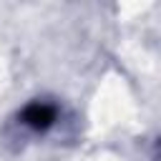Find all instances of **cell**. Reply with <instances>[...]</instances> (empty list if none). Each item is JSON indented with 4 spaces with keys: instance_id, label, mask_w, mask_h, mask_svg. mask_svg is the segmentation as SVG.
Instances as JSON below:
<instances>
[{
    "instance_id": "cell-1",
    "label": "cell",
    "mask_w": 161,
    "mask_h": 161,
    "mask_svg": "<svg viewBox=\"0 0 161 161\" xmlns=\"http://www.w3.org/2000/svg\"><path fill=\"white\" fill-rule=\"evenodd\" d=\"M23 121L35 128V131H43L48 128L53 121H55V108L48 106V103H30L25 111H23Z\"/></svg>"
}]
</instances>
